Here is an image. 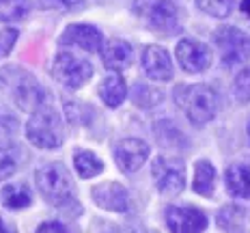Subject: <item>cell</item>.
<instances>
[{
	"label": "cell",
	"mask_w": 250,
	"mask_h": 233,
	"mask_svg": "<svg viewBox=\"0 0 250 233\" xmlns=\"http://www.w3.org/2000/svg\"><path fill=\"white\" fill-rule=\"evenodd\" d=\"M0 93H9L18 108L26 112H35L39 106L48 104V91L39 85L37 78L20 67H7L0 71Z\"/></svg>",
	"instance_id": "1"
},
{
	"label": "cell",
	"mask_w": 250,
	"mask_h": 233,
	"mask_svg": "<svg viewBox=\"0 0 250 233\" xmlns=\"http://www.w3.org/2000/svg\"><path fill=\"white\" fill-rule=\"evenodd\" d=\"M35 184H37L41 196L50 205L59 207V210H67L69 205H76V186L65 164L52 162L39 167L35 173Z\"/></svg>",
	"instance_id": "2"
},
{
	"label": "cell",
	"mask_w": 250,
	"mask_h": 233,
	"mask_svg": "<svg viewBox=\"0 0 250 233\" xmlns=\"http://www.w3.org/2000/svg\"><path fill=\"white\" fill-rule=\"evenodd\" d=\"M175 104L186 112L194 126L209 123L218 112L220 100L209 85H179L175 89Z\"/></svg>",
	"instance_id": "3"
},
{
	"label": "cell",
	"mask_w": 250,
	"mask_h": 233,
	"mask_svg": "<svg viewBox=\"0 0 250 233\" xmlns=\"http://www.w3.org/2000/svg\"><path fill=\"white\" fill-rule=\"evenodd\" d=\"M26 136L39 149H56L65 143V123L61 112L50 104L39 106L35 112H30V119L26 123Z\"/></svg>",
	"instance_id": "4"
},
{
	"label": "cell",
	"mask_w": 250,
	"mask_h": 233,
	"mask_svg": "<svg viewBox=\"0 0 250 233\" xmlns=\"http://www.w3.org/2000/svg\"><path fill=\"white\" fill-rule=\"evenodd\" d=\"M132 9L149 30L155 33L177 30V7L168 0H134Z\"/></svg>",
	"instance_id": "5"
},
{
	"label": "cell",
	"mask_w": 250,
	"mask_h": 233,
	"mask_svg": "<svg viewBox=\"0 0 250 233\" xmlns=\"http://www.w3.org/2000/svg\"><path fill=\"white\" fill-rule=\"evenodd\" d=\"M52 76H54V80H59L62 86L76 91L91 80L93 65L88 63L86 59H80V56L71 54V52H61L54 59V65H52Z\"/></svg>",
	"instance_id": "6"
},
{
	"label": "cell",
	"mask_w": 250,
	"mask_h": 233,
	"mask_svg": "<svg viewBox=\"0 0 250 233\" xmlns=\"http://www.w3.org/2000/svg\"><path fill=\"white\" fill-rule=\"evenodd\" d=\"M213 43H216L220 59L227 67L235 63H244L250 59V35L244 30L233 28V26H222L213 33Z\"/></svg>",
	"instance_id": "7"
},
{
	"label": "cell",
	"mask_w": 250,
	"mask_h": 233,
	"mask_svg": "<svg viewBox=\"0 0 250 233\" xmlns=\"http://www.w3.org/2000/svg\"><path fill=\"white\" fill-rule=\"evenodd\" d=\"M155 188L164 196H177L186 188V167L177 158H155L151 164Z\"/></svg>",
	"instance_id": "8"
},
{
	"label": "cell",
	"mask_w": 250,
	"mask_h": 233,
	"mask_svg": "<svg viewBox=\"0 0 250 233\" xmlns=\"http://www.w3.org/2000/svg\"><path fill=\"white\" fill-rule=\"evenodd\" d=\"M166 225L170 233H203L207 229V216L205 212L196 210V207H177L168 205L164 212Z\"/></svg>",
	"instance_id": "9"
},
{
	"label": "cell",
	"mask_w": 250,
	"mask_h": 233,
	"mask_svg": "<svg viewBox=\"0 0 250 233\" xmlns=\"http://www.w3.org/2000/svg\"><path fill=\"white\" fill-rule=\"evenodd\" d=\"M177 61H179L181 69L188 74H203L209 69L211 65V52L205 43L196 39H181L177 43Z\"/></svg>",
	"instance_id": "10"
},
{
	"label": "cell",
	"mask_w": 250,
	"mask_h": 233,
	"mask_svg": "<svg viewBox=\"0 0 250 233\" xmlns=\"http://www.w3.org/2000/svg\"><path fill=\"white\" fill-rule=\"evenodd\" d=\"M149 145L140 138H123L114 145V162L123 173H136L149 160Z\"/></svg>",
	"instance_id": "11"
},
{
	"label": "cell",
	"mask_w": 250,
	"mask_h": 233,
	"mask_svg": "<svg viewBox=\"0 0 250 233\" xmlns=\"http://www.w3.org/2000/svg\"><path fill=\"white\" fill-rule=\"evenodd\" d=\"M62 48H82L86 52H102L104 37L102 33L91 24H71L59 37Z\"/></svg>",
	"instance_id": "12"
},
{
	"label": "cell",
	"mask_w": 250,
	"mask_h": 233,
	"mask_svg": "<svg viewBox=\"0 0 250 233\" xmlns=\"http://www.w3.org/2000/svg\"><path fill=\"white\" fill-rule=\"evenodd\" d=\"M91 194H93L95 205L102 207V210L119 212V214L129 210V192L119 181H104V184L95 186L91 190Z\"/></svg>",
	"instance_id": "13"
},
{
	"label": "cell",
	"mask_w": 250,
	"mask_h": 233,
	"mask_svg": "<svg viewBox=\"0 0 250 233\" xmlns=\"http://www.w3.org/2000/svg\"><path fill=\"white\" fill-rule=\"evenodd\" d=\"M143 69L151 80L166 82L173 78V61L160 45H147L143 52Z\"/></svg>",
	"instance_id": "14"
},
{
	"label": "cell",
	"mask_w": 250,
	"mask_h": 233,
	"mask_svg": "<svg viewBox=\"0 0 250 233\" xmlns=\"http://www.w3.org/2000/svg\"><path fill=\"white\" fill-rule=\"evenodd\" d=\"M102 61H104V67H108L110 71H123L134 63V48L125 39L114 37L108 43H104Z\"/></svg>",
	"instance_id": "15"
},
{
	"label": "cell",
	"mask_w": 250,
	"mask_h": 233,
	"mask_svg": "<svg viewBox=\"0 0 250 233\" xmlns=\"http://www.w3.org/2000/svg\"><path fill=\"white\" fill-rule=\"evenodd\" d=\"M227 190L235 199H250V162L231 164L227 169Z\"/></svg>",
	"instance_id": "16"
},
{
	"label": "cell",
	"mask_w": 250,
	"mask_h": 233,
	"mask_svg": "<svg viewBox=\"0 0 250 233\" xmlns=\"http://www.w3.org/2000/svg\"><path fill=\"white\" fill-rule=\"evenodd\" d=\"M125 95H127V85L119 74H112L108 78H104L100 85V97L108 108H117L121 106Z\"/></svg>",
	"instance_id": "17"
},
{
	"label": "cell",
	"mask_w": 250,
	"mask_h": 233,
	"mask_svg": "<svg viewBox=\"0 0 250 233\" xmlns=\"http://www.w3.org/2000/svg\"><path fill=\"white\" fill-rule=\"evenodd\" d=\"M0 201L9 210H22L33 203V192L26 184H7L0 190Z\"/></svg>",
	"instance_id": "18"
},
{
	"label": "cell",
	"mask_w": 250,
	"mask_h": 233,
	"mask_svg": "<svg viewBox=\"0 0 250 233\" xmlns=\"http://www.w3.org/2000/svg\"><path fill=\"white\" fill-rule=\"evenodd\" d=\"M213 184H216V169L209 160H199L194 170V192L201 196H211L213 194Z\"/></svg>",
	"instance_id": "19"
},
{
	"label": "cell",
	"mask_w": 250,
	"mask_h": 233,
	"mask_svg": "<svg viewBox=\"0 0 250 233\" xmlns=\"http://www.w3.org/2000/svg\"><path fill=\"white\" fill-rule=\"evenodd\" d=\"M74 167H76V173L80 175L82 179H91L104 170V162L93 151L80 149V151L74 153Z\"/></svg>",
	"instance_id": "20"
},
{
	"label": "cell",
	"mask_w": 250,
	"mask_h": 233,
	"mask_svg": "<svg viewBox=\"0 0 250 233\" xmlns=\"http://www.w3.org/2000/svg\"><path fill=\"white\" fill-rule=\"evenodd\" d=\"M20 147L11 143H0V181L9 179L18 170Z\"/></svg>",
	"instance_id": "21"
},
{
	"label": "cell",
	"mask_w": 250,
	"mask_h": 233,
	"mask_svg": "<svg viewBox=\"0 0 250 233\" xmlns=\"http://www.w3.org/2000/svg\"><path fill=\"white\" fill-rule=\"evenodd\" d=\"M30 4L28 0H0V22H22L28 15Z\"/></svg>",
	"instance_id": "22"
},
{
	"label": "cell",
	"mask_w": 250,
	"mask_h": 233,
	"mask_svg": "<svg viewBox=\"0 0 250 233\" xmlns=\"http://www.w3.org/2000/svg\"><path fill=\"white\" fill-rule=\"evenodd\" d=\"M244 216L246 212L237 205H229L218 214V227L227 233H239L244 227Z\"/></svg>",
	"instance_id": "23"
},
{
	"label": "cell",
	"mask_w": 250,
	"mask_h": 233,
	"mask_svg": "<svg viewBox=\"0 0 250 233\" xmlns=\"http://www.w3.org/2000/svg\"><path fill=\"white\" fill-rule=\"evenodd\" d=\"M132 100H134V104H136L138 108H153V106H158V104L164 100V93L160 89H155V86L140 82V85L134 86Z\"/></svg>",
	"instance_id": "24"
},
{
	"label": "cell",
	"mask_w": 250,
	"mask_h": 233,
	"mask_svg": "<svg viewBox=\"0 0 250 233\" xmlns=\"http://www.w3.org/2000/svg\"><path fill=\"white\" fill-rule=\"evenodd\" d=\"M199 9L211 18H229L235 7V0H196Z\"/></svg>",
	"instance_id": "25"
},
{
	"label": "cell",
	"mask_w": 250,
	"mask_h": 233,
	"mask_svg": "<svg viewBox=\"0 0 250 233\" xmlns=\"http://www.w3.org/2000/svg\"><path fill=\"white\" fill-rule=\"evenodd\" d=\"M15 41H18V28H0V59L11 54Z\"/></svg>",
	"instance_id": "26"
},
{
	"label": "cell",
	"mask_w": 250,
	"mask_h": 233,
	"mask_svg": "<svg viewBox=\"0 0 250 233\" xmlns=\"http://www.w3.org/2000/svg\"><path fill=\"white\" fill-rule=\"evenodd\" d=\"M233 91H235L239 102H250V69H244L242 74L237 76Z\"/></svg>",
	"instance_id": "27"
},
{
	"label": "cell",
	"mask_w": 250,
	"mask_h": 233,
	"mask_svg": "<svg viewBox=\"0 0 250 233\" xmlns=\"http://www.w3.org/2000/svg\"><path fill=\"white\" fill-rule=\"evenodd\" d=\"M37 233H78L76 229H71L69 225L59 220H45L37 227Z\"/></svg>",
	"instance_id": "28"
},
{
	"label": "cell",
	"mask_w": 250,
	"mask_h": 233,
	"mask_svg": "<svg viewBox=\"0 0 250 233\" xmlns=\"http://www.w3.org/2000/svg\"><path fill=\"white\" fill-rule=\"evenodd\" d=\"M15 129H18V119L7 108L0 106V134H11Z\"/></svg>",
	"instance_id": "29"
},
{
	"label": "cell",
	"mask_w": 250,
	"mask_h": 233,
	"mask_svg": "<svg viewBox=\"0 0 250 233\" xmlns=\"http://www.w3.org/2000/svg\"><path fill=\"white\" fill-rule=\"evenodd\" d=\"M43 4H54V7H80V4H84V0H43Z\"/></svg>",
	"instance_id": "30"
},
{
	"label": "cell",
	"mask_w": 250,
	"mask_h": 233,
	"mask_svg": "<svg viewBox=\"0 0 250 233\" xmlns=\"http://www.w3.org/2000/svg\"><path fill=\"white\" fill-rule=\"evenodd\" d=\"M0 233H18L15 227H11L4 218H0Z\"/></svg>",
	"instance_id": "31"
},
{
	"label": "cell",
	"mask_w": 250,
	"mask_h": 233,
	"mask_svg": "<svg viewBox=\"0 0 250 233\" xmlns=\"http://www.w3.org/2000/svg\"><path fill=\"white\" fill-rule=\"evenodd\" d=\"M239 7H242V11L250 18V0H242V4H239Z\"/></svg>",
	"instance_id": "32"
},
{
	"label": "cell",
	"mask_w": 250,
	"mask_h": 233,
	"mask_svg": "<svg viewBox=\"0 0 250 233\" xmlns=\"http://www.w3.org/2000/svg\"><path fill=\"white\" fill-rule=\"evenodd\" d=\"M246 132H248V141H250V119H248V126H246Z\"/></svg>",
	"instance_id": "33"
},
{
	"label": "cell",
	"mask_w": 250,
	"mask_h": 233,
	"mask_svg": "<svg viewBox=\"0 0 250 233\" xmlns=\"http://www.w3.org/2000/svg\"><path fill=\"white\" fill-rule=\"evenodd\" d=\"M136 233H147V231H136Z\"/></svg>",
	"instance_id": "34"
}]
</instances>
